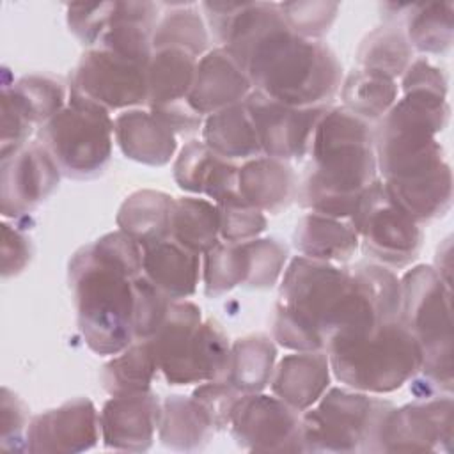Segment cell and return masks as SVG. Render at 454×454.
<instances>
[{
	"mask_svg": "<svg viewBox=\"0 0 454 454\" xmlns=\"http://www.w3.org/2000/svg\"><path fill=\"white\" fill-rule=\"evenodd\" d=\"M445 96L427 89L404 90L374 131L381 181L417 223L443 216L452 202L450 167L436 140L449 121Z\"/></svg>",
	"mask_w": 454,
	"mask_h": 454,
	"instance_id": "1",
	"label": "cell"
},
{
	"mask_svg": "<svg viewBox=\"0 0 454 454\" xmlns=\"http://www.w3.org/2000/svg\"><path fill=\"white\" fill-rule=\"evenodd\" d=\"M383 317L355 268L294 257L284 271L275 303L273 337L293 351H326L360 335Z\"/></svg>",
	"mask_w": 454,
	"mask_h": 454,
	"instance_id": "2",
	"label": "cell"
},
{
	"mask_svg": "<svg viewBox=\"0 0 454 454\" xmlns=\"http://www.w3.org/2000/svg\"><path fill=\"white\" fill-rule=\"evenodd\" d=\"M142 247L126 232H108L78 248L69 261V289L78 328L98 355H117L135 342V277Z\"/></svg>",
	"mask_w": 454,
	"mask_h": 454,
	"instance_id": "3",
	"label": "cell"
},
{
	"mask_svg": "<svg viewBox=\"0 0 454 454\" xmlns=\"http://www.w3.org/2000/svg\"><path fill=\"white\" fill-rule=\"evenodd\" d=\"M310 165L298 186L301 207L351 218L362 193L378 179L374 129L346 106L328 108L310 144Z\"/></svg>",
	"mask_w": 454,
	"mask_h": 454,
	"instance_id": "4",
	"label": "cell"
},
{
	"mask_svg": "<svg viewBox=\"0 0 454 454\" xmlns=\"http://www.w3.org/2000/svg\"><path fill=\"white\" fill-rule=\"evenodd\" d=\"M399 321L422 349V365L411 378L419 399L452 392L450 286L433 266L419 264L401 278Z\"/></svg>",
	"mask_w": 454,
	"mask_h": 454,
	"instance_id": "5",
	"label": "cell"
},
{
	"mask_svg": "<svg viewBox=\"0 0 454 454\" xmlns=\"http://www.w3.org/2000/svg\"><path fill=\"white\" fill-rule=\"evenodd\" d=\"M332 374L365 394H388L408 383L422 365V349L399 319L326 348Z\"/></svg>",
	"mask_w": 454,
	"mask_h": 454,
	"instance_id": "6",
	"label": "cell"
},
{
	"mask_svg": "<svg viewBox=\"0 0 454 454\" xmlns=\"http://www.w3.org/2000/svg\"><path fill=\"white\" fill-rule=\"evenodd\" d=\"M147 342L160 372L170 385L225 380L229 339L216 321H202L200 309L192 301H172L163 323Z\"/></svg>",
	"mask_w": 454,
	"mask_h": 454,
	"instance_id": "7",
	"label": "cell"
},
{
	"mask_svg": "<svg viewBox=\"0 0 454 454\" xmlns=\"http://www.w3.org/2000/svg\"><path fill=\"white\" fill-rule=\"evenodd\" d=\"M394 408L390 401L365 392L328 388L301 413L305 452H378L381 424Z\"/></svg>",
	"mask_w": 454,
	"mask_h": 454,
	"instance_id": "8",
	"label": "cell"
},
{
	"mask_svg": "<svg viewBox=\"0 0 454 454\" xmlns=\"http://www.w3.org/2000/svg\"><path fill=\"white\" fill-rule=\"evenodd\" d=\"M39 142L62 176L89 179L101 174L110 161L114 119L103 106L69 90L67 105L39 128Z\"/></svg>",
	"mask_w": 454,
	"mask_h": 454,
	"instance_id": "9",
	"label": "cell"
},
{
	"mask_svg": "<svg viewBox=\"0 0 454 454\" xmlns=\"http://www.w3.org/2000/svg\"><path fill=\"white\" fill-rule=\"evenodd\" d=\"M364 252L387 268H404L419 255L422 229L376 179L360 197L349 218Z\"/></svg>",
	"mask_w": 454,
	"mask_h": 454,
	"instance_id": "10",
	"label": "cell"
},
{
	"mask_svg": "<svg viewBox=\"0 0 454 454\" xmlns=\"http://www.w3.org/2000/svg\"><path fill=\"white\" fill-rule=\"evenodd\" d=\"M69 90L108 112L147 105V64L94 46L74 66Z\"/></svg>",
	"mask_w": 454,
	"mask_h": 454,
	"instance_id": "11",
	"label": "cell"
},
{
	"mask_svg": "<svg viewBox=\"0 0 454 454\" xmlns=\"http://www.w3.org/2000/svg\"><path fill=\"white\" fill-rule=\"evenodd\" d=\"M232 438L252 452H303L301 413L277 395L243 394L229 422Z\"/></svg>",
	"mask_w": 454,
	"mask_h": 454,
	"instance_id": "12",
	"label": "cell"
},
{
	"mask_svg": "<svg viewBox=\"0 0 454 454\" xmlns=\"http://www.w3.org/2000/svg\"><path fill=\"white\" fill-rule=\"evenodd\" d=\"M450 443L452 399L447 394L394 406L381 424L378 452H449Z\"/></svg>",
	"mask_w": 454,
	"mask_h": 454,
	"instance_id": "13",
	"label": "cell"
},
{
	"mask_svg": "<svg viewBox=\"0 0 454 454\" xmlns=\"http://www.w3.org/2000/svg\"><path fill=\"white\" fill-rule=\"evenodd\" d=\"M259 135L262 154L300 160L309 154L314 131L330 106H289L257 90L243 101Z\"/></svg>",
	"mask_w": 454,
	"mask_h": 454,
	"instance_id": "14",
	"label": "cell"
},
{
	"mask_svg": "<svg viewBox=\"0 0 454 454\" xmlns=\"http://www.w3.org/2000/svg\"><path fill=\"white\" fill-rule=\"evenodd\" d=\"M62 172L37 140L2 160V215L20 218L59 186Z\"/></svg>",
	"mask_w": 454,
	"mask_h": 454,
	"instance_id": "15",
	"label": "cell"
},
{
	"mask_svg": "<svg viewBox=\"0 0 454 454\" xmlns=\"http://www.w3.org/2000/svg\"><path fill=\"white\" fill-rule=\"evenodd\" d=\"M99 434V413L94 403L87 397H76L30 419L25 450L83 452L98 443Z\"/></svg>",
	"mask_w": 454,
	"mask_h": 454,
	"instance_id": "16",
	"label": "cell"
},
{
	"mask_svg": "<svg viewBox=\"0 0 454 454\" xmlns=\"http://www.w3.org/2000/svg\"><path fill=\"white\" fill-rule=\"evenodd\" d=\"M160 419L161 403L151 390L112 395L99 411L101 440L114 450H147L160 427Z\"/></svg>",
	"mask_w": 454,
	"mask_h": 454,
	"instance_id": "17",
	"label": "cell"
},
{
	"mask_svg": "<svg viewBox=\"0 0 454 454\" xmlns=\"http://www.w3.org/2000/svg\"><path fill=\"white\" fill-rule=\"evenodd\" d=\"M254 90L243 66L222 46L209 50L197 60L190 106L202 117L243 103Z\"/></svg>",
	"mask_w": 454,
	"mask_h": 454,
	"instance_id": "18",
	"label": "cell"
},
{
	"mask_svg": "<svg viewBox=\"0 0 454 454\" xmlns=\"http://www.w3.org/2000/svg\"><path fill=\"white\" fill-rule=\"evenodd\" d=\"M238 165L211 151L202 140H190L176 158L174 179L190 193L213 199L215 204L238 197Z\"/></svg>",
	"mask_w": 454,
	"mask_h": 454,
	"instance_id": "19",
	"label": "cell"
},
{
	"mask_svg": "<svg viewBox=\"0 0 454 454\" xmlns=\"http://www.w3.org/2000/svg\"><path fill=\"white\" fill-rule=\"evenodd\" d=\"M330 374L332 367L326 351H294L277 364L270 387L273 395L303 413L328 390Z\"/></svg>",
	"mask_w": 454,
	"mask_h": 454,
	"instance_id": "20",
	"label": "cell"
},
{
	"mask_svg": "<svg viewBox=\"0 0 454 454\" xmlns=\"http://www.w3.org/2000/svg\"><path fill=\"white\" fill-rule=\"evenodd\" d=\"M114 137L126 158L151 167L167 165L177 149L176 133L151 110L131 108L119 114Z\"/></svg>",
	"mask_w": 454,
	"mask_h": 454,
	"instance_id": "21",
	"label": "cell"
},
{
	"mask_svg": "<svg viewBox=\"0 0 454 454\" xmlns=\"http://www.w3.org/2000/svg\"><path fill=\"white\" fill-rule=\"evenodd\" d=\"M142 273L172 301L197 291L202 271L200 254L184 248L170 236L142 247Z\"/></svg>",
	"mask_w": 454,
	"mask_h": 454,
	"instance_id": "22",
	"label": "cell"
},
{
	"mask_svg": "<svg viewBox=\"0 0 454 454\" xmlns=\"http://www.w3.org/2000/svg\"><path fill=\"white\" fill-rule=\"evenodd\" d=\"M238 192L259 211L278 213L296 197V176L284 160L261 154L238 168Z\"/></svg>",
	"mask_w": 454,
	"mask_h": 454,
	"instance_id": "23",
	"label": "cell"
},
{
	"mask_svg": "<svg viewBox=\"0 0 454 454\" xmlns=\"http://www.w3.org/2000/svg\"><path fill=\"white\" fill-rule=\"evenodd\" d=\"M156 5L151 2H115L108 28L98 46L131 60L149 64L154 48Z\"/></svg>",
	"mask_w": 454,
	"mask_h": 454,
	"instance_id": "24",
	"label": "cell"
},
{
	"mask_svg": "<svg viewBox=\"0 0 454 454\" xmlns=\"http://www.w3.org/2000/svg\"><path fill=\"white\" fill-rule=\"evenodd\" d=\"M293 243L303 257L333 264L349 261L360 239L351 222L310 211L298 220Z\"/></svg>",
	"mask_w": 454,
	"mask_h": 454,
	"instance_id": "25",
	"label": "cell"
},
{
	"mask_svg": "<svg viewBox=\"0 0 454 454\" xmlns=\"http://www.w3.org/2000/svg\"><path fill=\"white\" fill-rule=\"evenodd\" d=\"M202 142L225 160H252L262 154L257 129L245 106L238 103L204 119Z\"/></svg>",
	"mask_w": 454,
	"mask_h": 454,
	"instance_id": "26",
	"label": "cell"
},
{
	"mask_svg": "<svg viewBox=\"0 0 454 454\" xmlns=\"http://www.w3.org/2000/svg\"><path fill=\"white\" fill-rule=\"evenodd\" d=\"M174 197L156 190H138L126 197L117 213L119 231L133 238L140 247L170 236V209Z\"/></svg>",
	"mask_w": 454,
	"mask_h": 454,
	"instance_id": "27",
	"label": "cell"
},
{
	"mask_svg": "<svg viewBox=\"0 0 454 454\" xmlns=\"http://www.w3.org/2000/svg\"><path fill=\"white\" fill-rule=\"evenodd\" d=\"M197 59L176 48L154 50L147 64L149 110L188 101L193 85Z\"/></svg>",
	"mask_w": 454,
	"mask_h": 454,
	"instance_id": "28",
	"label": "cell"
},
{
	"mask_svg": "<svg viewBox=\"0 0 454 454\" xmlns=\"http://www.w3.org/2000/svg\"><path fill=\"white\" fill-rule=\"evenodd\" d=\"M158 433L165 447L197 450L209 442L215 427L204 408L192 395H168L161 403Z\"/></svg>",
	"mask_w": 454,
	"mask_h": 454,
	"instance_id": "29",
	"label": "cell"
},
{
	"mask_svg": "<svg viewBox=\"0 0 454 454\" xmlns=\"http://www.w3.org/2000/svg\"><path fill=\"white\" fill-rule=\"evenodd\" d=\"M277 360L273 340L262 333L247 335L231 344L225 381L241 394L262 392L271 380Z\"/></svg>",
	"mask_w": 454,
	"mask_h": 454,
	"instance_id": "30",
	"label": "cell"
},
{
	"mask_svg": "<svg viewBox=\"0 0 454 454\" xmlns=\"http://www.w3.org/2000/svg\"><path fill=\"white\" fill-rule=\"evenodd\" d=\"M170 238L195 254H206L222 239L218 206L199 197L174 199L170 209Z\"/></svg>",
	"mask_w": 454,
	"mask_h": 454,
	"instance_id": "31",
	"label": "cell"
},
{
	"mask_svg": "<svg viewBox=\"0 0 454 454\" xmlns=\"http://www.w3.org/2000/svg\"><path fill=\"white\" fill-rule=\"evenodd\" d=\"M158 364L147 340H135L103 365L101 383L110 395L151 390Z\"/></svg>",
	"mask_w": 454,
	"mask_h": 454,
	"instance_id": "32",
	"label": "cell"
},
{
	"mask_svg": "<svg viewBox=\"0 0 454 454\" xmlns=\"http://www.w3.org/2000/svg\"><path fill=\"white\" fill-rule=\"evenodd\" d=\"M394 78L364 67L353 69L340 85L344 106L365 121L381 119L397 101Z\"/></svg>",
	"mask_w": 454,
	"mask_h": 454,
	"instance_id": "33",
	"label": "cell"
},
{
	"mask_svg": "<svg viewBox=\"0 0 454 454\" xmlns=\"http://www.w3.org/2000/svg\"><path fill=\"white\" fill-rule=\"evenodd\" d=\"M450 2L445 4H408L406 5V39L411 48L422 53H443L452 44Z\"/></svg>",
	"mask_w": 454,
	"mask_h": 454,
	"instance_id": "34",
	"label": "cell"
},
{
	"mask_svg": "<svg viewBox=\"0 0 454 454\" xmlns=\"http://www.w3.org/2000/svg\"><path fill=\"white\" fill-rule=\"evenodd\" d=\"M358 67L381 73L390 78L403 76L413 60V48L410 46L403 30L394 25L378 27L360 43L356 51Z\"/></svg>",
	"mask_w": 454,
	"mask_h": 454,
	"instance_id": "35",
	"label": "cell"
},
{
	"mask_svg": "<svg viewBox=\"0 0 454 454\" xmlns=\"http://www.w3.org/2000/svg\"><path fill=\"white\" fill-rule=\"evenodd\" d=\"M2 89L12 96L35 128L44 126L55 117L67 105L69 98L66 87L46 74H27L12 82V85L4 82Z\"/></svg>",
	"mask_w": 454,
	"mask_h": 454,
	"instance_id": "36",
	"label": "cell"
},
{
	"mask_svg": "<svg viewBox=\"0 0 454 454\" xmlns=\"http://www.w3.org/2000/svg\"><path fill=\"white\" fill-rule=\"evenodd\" d=\"M209 35L199 11L190 5H179L167 12L160 23H156L153 35V48L165 50L176 48L190 53L192 57H202L207 53Z\"/></svg>",
	"mask_w": 454,
	"mask_h": 454,
	"instance_id": "37",
	"label": "cell"
},
{
	"mask_svg": "<svg viewBox=\"0 0 454 454\" xmlns=\"http://www.w3.org/2000/svg\"><path fill=\"white\" fill-rule=\"evenodd\" d=\"M248 277V254L245 243L220 241L204 254L202 278L207 296H222L238 286H245Z\"/></svg>",
	"mask_w": 454,
	"mask_h": 454,
	"instance_id": "38",
	"label": "cell"
},
{
	"mask_svg": "<svg viewBox=\"0 0 454 454\" xmlns=\"http://www.w3.org/2000/svg\"><path fill=\"white\" fill-rule=\"evenodd\" d=\"M243 243L248 254V277L245 286L252 289L271 287L284 271L287 261L286 245L273 238H255Z\"/></svg>",
	"mask_w": 454,
	"mask_h": 454,
	"instance_id": "39",
	"label": "cell"
},
{
	"mask_svg": "<svg viewBox=\"0 0 454 454\" xmlns=\"http://www.w3.org/2000/svg\"><path fill=\"white\" fill-rule=\"evenodd\" d=\"M220 238L227 243H241L259 238L266 231V216L243 200L241 195L218 202Z\"/></svg>",
	"mask_w": 454,
	"mask_h": 454,
	"instance_id": "40",
	"label": "cell"
},
{
	"mask_svg": "<svg viewBox=\"0 0 454 454\" xmlns=\"http://www.w3.org/2000/svg\"><path fill=\"white\" fill-rule=\"evenodd\" d=\"M135 340L151 339L163 323L172 300L165 296L144 273L135 277Z\"/></svg>",
	"mask_w": 454,
	"mask_h": 454,
	"instance_id": "41",
	"label": "cell"
},
{
	"mask_svg": "<svg viewBox=\"0 0 454 454\" xmlns=\"http://www.w3.org/2000/svg\"><path fill=\"white\" fill-rule=\"evenodd\" d=\"M278 5L287 27L307 39L326 34L339 11V5L330 2H284Z\"/></svg>",
	"mask_w": 454,
	"mask_h": 454,
	"instance_id": "42",
	"label": "cell"
},
{
	"mask_svg": "<svg viewBox=\"0 0 454 454\" xmlns=\"http://www.w3.org/2000/svg\"><path fill=\"white\" fill-rule=\"evenodd\" d=\"M115 2L99 4H69L67 27L76 39L87 46H94L110 25Z\"/></svg>",
	"mask_w": 454,
	"mask_h": 454,
	"instance_id": "43",
	"label": "cell"
},
{
	"mask_svg": "<svg viewBox=\"0 0 454 454\" xmlns=\"http://www.w3.org/2000/svg\"><path fill=\"white\" fill-rule=\"evenodd\" d=\"M243 394L238 392L232 385H229L225 380H213L204 381V385L197 387L192 394V397L204 408L207 413L215 431H222L229 427L232 408L236 401Z\"/></svg>",
	"mask_w": 454,
	"mask_h": 454,
	"instance_id": "44",
	"label": "cell"
},
{
	"mask_svg": "<svg viewBox=\"0 0 454 454\" xmlns=\"http://www.w3.org/2000/svg\"><path fill=\"white\" fill-rule=\"evenodd\" d=\"M28 424V408L16 394L4 387L0 404V447L5 450H25Z\"/></svg>",
	"mask_w": 454,
	"mask_h": 454,
	"instance_id": "45",
	"label": "cell"
},
{
	"mask_svg": "<svg viewBox=\"0 0 454 454\" xmlns=\"http://www.w3.org/2000/svg\"><path fill=\"white\" fill-rule=\"evenodd\" d=\"M32 257L30 239L7 222L2 223V275L12 277L25 270Z\"/></svg>",
	"mask_w": 454,
	"mask_h": 454,
	"instance_id": "46",
	"label": "cell"
},
{
	"mask_svg": "<svg viewBox=\"0 0 454 454\" xmlns=\"http://www.w3.org/2000/svg\"><path fill=\"white\" fill-rule=\"evenodd\" d=\"M401 85H403V90L429 89V90H436V92L447 94V80H445V76L442 74V71L438 67H434L426 59L411 60L408 69L403 73Z\"/></svg>",
	"mask_w": 454,
	"mask_h": 454,
	"instance_id": "47",
	"label": "cell"
}]
</instances>
